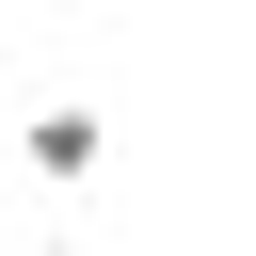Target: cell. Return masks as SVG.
I'll list each match as a JSON object with an SVG mask.
<instances>
[{
    "mask_svg": "<svg viewBox=\"0 0 256 256\" xmlns=\"http://www.w3.org/2000/svg\"><path fill=\"white\" fill-rule=\"evenodd\" d=\"M16 160H32L48 192H96V176H112V112H96V96H32V112H16Z\"/></svg>",
    "mask_w": 256,
    "mask_h": 256,
    "instance_id": "1",
    "label": "cell"
},
{
    "mask_svg": "<svg viewBox=\"0 0 256 256\" xmlns=\"http://www.w3.org/2000/svg\"><path fill=\"white\" fill-rule=\"evenodd\" d=\"M0 256H80V240H64V224H32V240H0Z\"/></svg>",
    "mask_w": 256,
    "mask_h": 256,
    "instance_id": "2",
    "label": "cell"
}]
</instances>
